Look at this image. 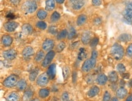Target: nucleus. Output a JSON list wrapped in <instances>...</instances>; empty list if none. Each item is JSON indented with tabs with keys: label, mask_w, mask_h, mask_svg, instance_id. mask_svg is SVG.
Here are the masks:
<instances>
[{
	"label": "nucleus",
	"mask_w": 132,
	"mask_h": 101,
	"mask_svg": "<svg viewBox=\"0 0 132 101\" xmlns=\"http://www.w3.org/2000/svg\"><path fill=\"white\" fill-rule=\"evenodd\" d=\"M92 39V33L89 31H85L82 33L81 37V41L84 45H87L90 43Z\"/></svg>",
	"instance_id": "obj_12"
},
{
	"label": "nucleus",
	"mask_w": 132,
	"mask_h": 101,
	"mask_svg": "<svg viewBox=\"0 0 132 101\" xmlns=\"http://www.w3.org/2000/svg\"><path fill=\"white\" fill-rule=\"evenodd\" d=\"M100 92V89L99 87L96 85H94L91 87V88L89 89L88 92L87 93V95L89 97H93L96 96H97Z\"/></svg>",
	"instance_id": "obj_17"
},
{
	"label": "nucleus",
	"mask_w": 132,
	"mask_h": 101,
	"mask_svg": "<svg viewBox=\"0 0 132 101\" xmlns=\"http://www.w3.org/2000/svg\"><path fill=\"white\" fill-rule=\"evenodd\" d=\"M1 43L5 47H9L13 43V38L10 35H4L1 38Z\"/></svg>",
	"instance_id": "obj_14"
},
{
	"label": "nucleus",
	"mask_w": 132,
	"mask_h": 101,
	"mask_svg": "<svg viewBox=\"0 0 132 101\" xmlns=\"http://www.w3.org/2000/svg\"><path fill=\"white\" fill-rule=\"evenodd\" d=\"M72 82H73V83H76V80H77V72L75 71L72 72Z\"/></svg>",
	"instance_id": "obj_44"
},
{
	"label": "nucleus",
	"mask_w": 132,
	"mask_h": 101,
	"mask_svg": "<svg viewBox=\"0 0 132 101\" xmlns=\"http://www.w3.org/2000/svg\"><path fill=\"white\" fill-rule=\"evenodd\" d=\"M48 16V12L46 11L43 9H40L39 11H37V16L38 17V19L43 20L45 19Z\"/></svg>",
	"instance_id": "obj_26"
},
{
	"label": "nucleus",
	"mask_w": 132,
	"mask_h": 101,
	"mask_svg": "<svg viewBox=\"0 0 132 101\" xmlns=\"http://www.w3.org/2000/svg\"><path fill=\"white\" fill-rule=\"evenodd\" d=\"M55 1H56L57 3H58V4H62V3H64L65 0H55Z\"/></svg>",
	"instance_id": "obj_51"
},
{
	"label": "nucleus",
	"mask_w": 132,
	"mask_h": 101,
	"mask_svg": "<svg viewBox=\"0 0 132 101\" xmlns=\"http://www.w3.org/2000/svg\"><path fill=\"white\" fill-rule=\"evenodd\" d=\"M98 43H99V38L97 37H94L91 39L90 43H89V45L91 48H94L97 46Z\"/></svg>",
	"instance_id": "obj_37"
},
{
	"label": "nucleus",
	"mask_w": 132,
	"mask_h": 101,
	"mask_svg": "<svg viewBox=\"0 0 132 101\" xmlns=\"http://www.w3.org/2000/svg\"><path fill=\"white\" fill-rule=\"evenodd\" d=\"M60 18V15L59 14L58 12L55 11L52 13V14L51 15L50 18V21L51 23H56L57 21H58Z\"/></svg>",
	"instance_id": "obj_29"
},
{
	"label": "nucleus",
	"mask_w": 132,
	"mask_h": 101,
	"mask_svg": "<svg viewBox=\"0 0 132 101\" xmlns=\"http://www.w3.org/2000/svg\"><path fill=\"white\" fill-rule=\"evenodd\" d=\"M69 95L68 92H64L62 95V101H67L69 100Z\"/></svg>",
	"instance_id": "obj_41"
},
{
	"label": "nucleus",
	"mask_w": 132,
	"mask_h": 101,
	"mask_svg": "<svg viewBox=\"0 0 132 101\" xmlns=\"http://www.w3.org/2000/svg\"><path fill=\"white\" fill-rule=\"evenodd\" d=\"M116 69H117L118 72L121 74H123L126 71V68L125 65L123 64H118L117 67H116Z\"/></svg>",
	"instance_id": "obj_34"
},
{
	"label": "nucleus",
	"mask_w": 132,
	"mask_h": 101,
	"mask_svg": "<svg viewBox=\"0 0 132 101\" xmlns=\"http://www.w3.org/2000/svg\"><path fill=\"white\" fill-rule=\"evenodd\" d=\"M33 95H34L33 91L30 88H28L25 91L24 93V99H26V100H28V99H31Z\"/></svg>",
	"instance_id": "obj_31"
},
{
	"label": "nucleus",
	"mask_w": 132,
	"mask_h": 101,
	"mask_svg": "<svg viewBox=\"0 0 132 101\" xmlns=\"http://www.w3.org/2000/svg\"><path fill=\"white\" fill-rule=\"evenodd\" d=\"M102 18L100 17H97L94 18V19L93 20V23H94V24L96 25V26H99L100 24H102Z\"/></svg>",
	"instance_id": "obj_40"
},
{
	"label": "nucleus",
	"mask_w": 132,
	"mask_h": 101,
	"mask_svg": "<svg viewBox=\"0 0 132 101\" xmlns=\"http://www.w3.org/2000/svg\"><path fill=\"white\" fill-rule=\"evenodd\" d=\"M108 80V77L104 73L99 74L96 78V82L99 85H104Z\"/></svg>",
	"instance_id": "obj_16"
},
{
	"label": "nucleus",
	"mask_w": 132,
	"mask_h": 101,
	"mask_svg": "<svg viewBox=\"0 0 132 101\" xmlns=\"http://www.w3.org/2000/svg\"><path fill=\"white\" fill-rule=\"evenodd\" d=\"M54 47V41L53 39H46L45 41L43 42V44H42V48L43 50L46 52H50L52 50V48Z\"/></svg>",
	"instance_id": "obj_11"
},
{
	"label": "nucleus",
	"mask_w": 132,
	"mask_h": 101,
	"mask_svg": "<svg viewBox=\"0 0 132 101\" xmlns=\"http://www.w3.org/2000/svg\"><path fill=\"white\" fill-rule=\"evenodd\" d=\"M56 28L54 27V26H51L50 28H49V32L50 33H52V34H54V33H56Z\"/></svg>",
	"instance_id": "obj_45"
},
{
	"label": "nucleus",
	"mask_w": 132,
	"mask_h": 101,
	"mask_svg": "<svg viewBox=\"0 0 132 101\" xmlns=\"http://www.w3.org/2000/svg\"><path fill=\"white\" fill-rule=\"evenodd\" d=\"M29 101H40V100L37 98H34V99H31Z\"/></svg>",
	"instance_id": "obj_54"
},
{
	"label": "nucleus",
	"mask_w": 132,
	"mask_h": 101,
	"mask_svg": "<svg viewBox=\"0 0 132 101\" xmlns=\"http://www.w3.org/2000/svg\"><path fill=\"white\" fill-rule=\"evenodd\" d=\"M55 0H46V1L45 9L48 12L53 11L55 8Z\"/></svg>",
	"instance_id": "obj_22"
},
{
	"label": "nucleus",
	"mask_w": 132,
	"mask_h": 101,
	"mask_svg": "<svg viewBox=\"0 0 132 101\" xmlns=\"http://www.w3.org/2000/svg\"><path fill=\"white\" fill-rule=\"evenodd\" d=\"M19 24L16 22L15 21H9L7 22L4 25V28L6 32L9 33H11L14 32L16 28L18 27Z\"/></svg>",
	"instance_id": "obj_8"
},
{
	"label": "nucleus",
	"mask_w": 132,
	"mask_h": 101,
	"mask_svg": "<svg viewBox=\"0 0 132 101\" xmlns=\"http://www.w3.org/2000/svg\"><path fill=\"white\" fill-rule=\"evenodd\" d=\"M16 88L19 91H24L27 88V82L24 79L18 80L16 85Z\"/></svg>",
	"instance_id": "obj_20"
},
{
	"label": "nucleus",
	"mask_w": 132,
	"mask_h": 101,
	"mask_svg": "<svg viewBox=\"0 0 132 101\" xmlns=\"http://www.w3.org/2000/svg\"><path fill=\"white\" fill-rule=\"evenodd\" d=\"M21 0H11V3L13 5H17L19 4Z\"/></svg>",
	"instance_id": "obj_46"
},
{
	"label": "nucleus",
	"mask_w": 132,
	"mask_h": 101,
	"mask_svg": "<svg viewBox=\"0 0 132 101\" xmlns=\"http://www.w3.org/2000/svg\"><path fill=\"white\" fill-rule=\"evenodd\" d=\"M76 30L74 29L73 27H71L70 28V30H69V32L68 33V38L69 39H72L74 38L76 36Z\"/></svg>",
	"instance_id": "obj_35"
},
{
	"label": "nucleus",
	"mask_w": 132,
	"mask_h": 101,
	"mask_svg": "<svg viewBox=\"0 0 132 101\" xmlns=\"http://www.w3.org/2000/svg\"><path fill=\"white\" fill-rule=\"evenodd\" d=\"M50 77L46 73H43L38 76L36 79V83L40 87H45L48 84Z\"/></svg>",
	"instance_id": "obj_6"
},
{
	"label": "nucleus",
	"mask_w": 132,
	"mask_h": 101,
	"mask_svg": "<svg viewBox=\"0 0 132 101\" xmlns=\"http://www.w3.org/2000/svg\"><path fill=\"white\" fill-rule=\"evenodd\" d=\"M7 101H19L20 96L16 92H12L6 97Z\"/></svg>",
	"instance_id": "obj_21"
},
{
	"label": "nucleus",
	"mask_w": 132,
	"mask_h": 101,
	"mask_svg": "<svg viewBox=\"0 0 132 101\" xmlns=\"http://www.w3.org/2000/svg\"><path fill=\"white\" fill-rule=\"evenodd\" d=\"M69 75V69L67 68H65L63 69V76H64V78H65V79H66V78H67V77Z\"/></svg>",
	"instance_id": "obj_43"
},
{
	"label": "nucleus",
	"mask_w": 132,
	"mask_h": 101,
	"mask_svg": "<svg viewBox=\"0 0 132 101\" xmlns=\"http://www.w3.org/2000/svg\"><path fill=\"white\" fill-rule=\"evenodd\" d=\"M108 80L111 83L114 84L118 81V75L117 72L115 71H112L109 73L108 77Z\"/></svg>",
	"instance_id": "obj_23"
},
{
	"label": "nucleus",
	"mask_w": 132,
	"mask_h": 101,
	"mask_svg": "<svg viewBox=\"0 0 132 101\" xmlns=\"http://www.w3.org/2000/svg\"><path fill=\"white\" fill-rule=\"evenodd\" d=\"M125 50L121 45L118 43H115L113 45L111 49V54L115 59L121 60L124 56Z\"/></svg>",
	"instance_id": "obj_2"
},
{
	"label": "nucleus",
	"mask_w": 132,
	"mask_h": 101,
	"mask_svg": "<svg viewBox=\"0 0 132 101\" xmlns=\"http://www.w3.org/2000/svg\"><path fill=\"white\" fill-rule=\"evenodd\" d=\"M128 87H132V79L129 80V82H128Z\"/></svg>",
	"instance_id": "obj_53"
},
{
	"label": "nucleus",
	"mask_w": 132,
	"mask_h": 101,
	"mask_svg": "<svg viewBox=\"0 0 132 101\" xmlns=\"http://www.w3.org/2000/svg\"><path fill=\"white\" fill-rule=\"evenodd\" d=\"M98 56V53L96 50H93L91 52V58L88 59L84 61L82 67V70L84 72L88 73L90 72L92 69L95 67L96 65V61Z\"/></svg>",
	"instance_id": "obj_1"
},
{
	"label": "nucleus",
	"mask_w": 132,
	"mask_h": 101,
	"mask_svg": "<svg viewBox=\"0 0 132 101\" xmlns=\"http://www.w3.org/2000/svg\"><path fill=\"white\" fill-rule=\"evenodd\" d=\"M111 100V95L108 91H106L104 93V96H103L102 101H110Z\"/></svg>",
	"instance_id": "obj_39"
},
{
	"label": "nucleus",
	"mask_w": 132,
	"mask_h": 101,
	"mask_svg": "<svg viewBox=\"0 0 132 101\" xmlns=\"http://www.w3.org/2000/svg\"><path fill=\"white\" fill-rule=\"evenodd\" d=\"M126 55L128 58H132V43L128 45L126 49Z\"/></svg>",
	"instance_id": "obj_38"
},
{
	"label": "nucleus",
	"mask_w": 132,
	"mask_h": 101,
	"mask_svg": "<svg viewBox=\"0 0 132 101\" xmlns=\"http://www.w3.org/2000/svg\"><path fill=\"white\" fill-rule=\"evenodd\" d=\"M126 9L132 10V1H131V2H130L129 3H128L127 5L126 6Z\"/></svg>",
	"instance_id": "obj_47"
},
{
	"label": "nucleus",
	"mask_w": 132,
	"mask_h": 101,
	"mask_svg": "<svg viewBox=\"0 0 132 101\" xmlns=\"http://www.w3.org/2000/svg\"><path fill=\"white\" fill-rule=\"evenodd\" d=\"M87 50H85V48H81L79 51V53L78 54V56H77V59L79 60H83L87 58Z\"/></svg>",
	"instance_id": "obj_27"
},
{
	"label": "nucleus",
	"mask_w": 132,
	"mask_h": 101,
	"mask_svg": "<svg viewBox=\"0 0 132 101\" xmlns=\"http://www.w3.org/2000/svg\"><path fill=\"white\" fill-rule=\"evenodd\" d=\"M34 50L30 46H26L22 52V55L24 59H29L34 55Z\"/></svg>",
	"instance_id": "obj_9"
},
{
	"label": "nucleus",
	"mask_w": 132,
	"mask_h": 101,
	"mask_svg": "<svg viewBox=\"0 0 132 101\" xmlns=\"http://www.w3.org/2000/svg\"><path fill=\"white\" fill-rule=\"evenodd\" d=\"M126 101H132V94L127 97Z\"/></svg>",
	"instance_id": "obj_50"
},
{
	"label": "nucleus",
	"mask_w": 132,
	"mask_h": 101,
	"mask_svg": "<svg viewBox=\"0 0 132 101\" xmlns=\"http://www.w3.org/2000/svg\"><path fill=\"white\" fill-rule=\"evenodd\" d=\"M17 53H16V50L13 49H10L4 51L3 53V56L4 59H6L7 60H12L16 58Z\"/></svg>",
	"instance_id": "obj_10"
},
{
	"label": "nucleus",
	"mask_w": 132,
	"mask_h": 101,
	"mask_svg": "<svg viewBox=\"0 0 132 101\" xmlns=\"http://www.w3.org/2000/svg\"><path fill=\"white\" fill-rule=\"evenodd\" d=\"M50 94V91L48 88H42L38 92V96L41 98H46L49 96Z\"/></svg>",
	"instance_id": "obj_25"
},
{
	"label": "nucleus",
	"mask_w": 132,
	"mask_h": 101,
	"mask_svg": "<svg viewBox=\"0 0 132 101\" xmlns=\"http://www.w3.org/2000/svg\"><path fill=\"white\" fill-rule=\"evenodd\" d=\"M46 73L50 77V79L53 80L55 78V75H56V65L55 64H52L48 67Z\"/></svg>",
	"instance_id": "obj_13"
},
{
	"label": "nucleus",
	"mask_w": 132,
	"mask_h": 101,
	"mask_svg": "<svg viewBox=\"0 0 132 101\" xmlns=\"http://www.w3.org/2000/svg\"><path fill=\"white\" fill-rule=\"evenodd\" d=\"M22 32L26 35H31L33 33V28L31 25L29 24H25L21 27Z\"/></svg>",
	"instance_id": "obj_19"
},
{
	"label": "nucleus",
	"mask_w": 132,
	"mask_h": 101,
	"mask_svg": "<svg viewBox=\"0 0 132 101\" xmlns=\"http://www.w3.org/2000/svg\"><path fill=\"white\" fill-rule=\"evenodd\" d=\"M23 9L27 13H31L36 11L37 9V4L35 1L32 0H28L23 6Z\"/></svg>",
	"instance_id": "obj_4"
},
{
	"label": "nucleus",
	"mask_w": 132,
	"mask_h": 101,
	"mask_svg": "<svg viewBox=\"0 0 132 101\" xmlns=\"http://www.w3.org/2000/svg\"><path fill=\"white\" fill-rule=\"evenodd\" d=\"M66 47V44L65 43L63 42H60V43H59L56 46V51L57 52H61L63 50L64 48H65Z\"/></svg>",
	"instance_id": "obj_36"
},
{
	"label": "nucleus",
	"mask_w": 132,
	"mask_h": 101,
	"mask_svg": "<svg viewBox=\"0 0 132 101\" xmlns=\"http://www.w3.org/2000/svg\"><path fill=\"white\" fill-rule=\"evenodd\" d=\"M118 40L123 43H127L132 40V36L128 33H122L118 37Z\"/></svg>",
	"instance_id": "obj_18"
},
{
	"label": "nucleus",
	"mask_w": 132,
	"mask_h": 101,
	"mask_svg": "<svg viewBox=\"0 0 132 101\" xmlns=\"http://www.w3.org/2000/svg\"><path fill=\"white\" fill-rule=\"evenodd\" d=\"M87 21V16L85 15L82 14L80 15L77 18V21H76V23L78 26H82L83 25L86 23Z\"/></svg>",
	"instance_id": "obj_24"
},
{
	"label": "nucleus",
	"mask_w": 132,
	"mask_h": 101,
	"mask_svg": "<svg viewBox=\"0 0 132 101\" xmlns=\"http://www.w3.org/2000/svg\"><path fill=\"white\" fill-rule=\"evenodd\" d=\"M101 4H102L101 0H92V4L94 6H99Z\"/></svg>",
	"instance_id": "obj_42"
},
{
	"label": "nucleus",
	"mask_w": 132,
	"mask_h": 101,
	"mask_svg": "<svg viewBox=\"0 0 132 101\" xmlns=\"http://www.w3.org/2000/svg\"><path fill=\"white\" fill-rule=\"evenodd\" d=\"M38 74V71L37 69H34L32 71L30 72L29 76V79L30 80V81L34 82L36 80V78L37 77V75Z\"/></svg>",
	"instance_id": "obj_30"
},
{
	"label": "nucleus",
	"mask_w": 132,
	"mask_h": 101,
	"mask_svg": "<svg viewBox=\"0 0 132 101\" xmlns=\"http://www.w3.org/2000/svg\"><path fill=\"white\" fill-rule=\"evenodd\" d=\"M18 76L15 75H11L7 77L3 82V85L6 88H12L16 85L18 82Z\"/></svg>",
	"instance_id": "obj_3"
},
{
	"label": "nucleus",
	"mask_w": 132,
	"mask_h": 101,
	"mask_svg": "<svg viewBox=\"0 0 132 101\" xmlns=\"http://www.w3.org/2000/svg\"><path fill=\"white\" fill-rule=\"evenodd\" d=\"M122 77L123 79H127L129 78L130 77V74L129 73H125V74H123L122 75Z\"/></svg>",
	"instance_id": "obj_48"
},
{
	"label": "nucleus",
	"mask_w": 132,
	"mask_h": 101,
	"mask_svg": "<svg viewBox=\"0 0 132 101\" xmlns=\"http://www.w3.org/2000/svg\"><path fill=\"white\" fill-rule=\"evenodd\" d=\"M55 55V52L54 50H51V51L48 52L46 55L45 56V58L43 59V61H42V66L44 68L49 67L50 65V64L51 63L52 60H53Z\"/></svg>",
	"instance_id": "obj_5"
},
{
	"label": "nucleus",
	"mask_w": 132,
	"mask_h": 101,
	"mask_svg": "<svg viewBox=\"0 0 132 101\" xmlns=\"http://www.w3.org/2000/svg\"><path fill=\"white\" fill-rule=\"evenodd\" d=\"M67 35H68L67 30L66 29L62 30H61L60 32L58 33L57 38L59 40L63 39H65L66 37L67 36Z\"/></svg>",
	"instance_id": "obj_32"
},
{
	"label": "nucleus",
	"mask_w": 132,
	"mask_h": 101,
	"mask_svg": "<svg viewBox=\"0 0 132 101\" xmlns=\"http://www.w3.org/2000/svg\"><path fill=\"white\" fill-rule=\"evenodd\" d=\"M45 53L42 50H40L38 52H37L36 55L35 56L34 60L36 63H40L42 61V60H43V58H45Z\"/></svg>",
	"instance_id": "obj_28"
},
{
	"label": "nucleus",
	"mask_w": 132,
	"mask_h": 101,
	"mask_svg": "<svg viewBox=\"0 0 132 101\" xmlns=\"http://www.w3.org/2000/svg\"><path fill=\"white\" fill-rule=\"evenodd\" d=\"M35 26H36L37 28L42 30H45L46 28H47V24L45 22H44L43 21H38L36 23V25H35Z\"/></svg>",
	"instance_id": "obj_33"
},
{
	"label": "nucleus",
	"mask_w": 132,
	"mask_h": 101,
	"mask_svg": "<svg viewBox=\"0 0 132 101\" xmlns=\"http://www.w3.org/2000/svg\"><path fill=\"white\" fill-rule=\"evenodd\" d=\"M125 84H126V82H125L123 79H121V81H120V85H121V87H124Z\"/></svg>",
	"instance_id": "obj_49"
},
{
	"label": "nucleus",
	"mask_w": 132,
	"mask_h": 101,
	"mask_svg": "<svg viewBox=\"0 0 132 101\" xmlns=\"http://www.w3.org/2000/svg\"><path fill=\"white\" fill-rule=\"evenodd\" d=\"M85 0H69V4L72 9L79 11L85 5Z\"/></svg>",
	"instance_id": "obj_7"
},
{
	"label": "nucleus",
	"mask_w": 132,
	"mask_h": 101,
	"mask_svg": "<svg viewBox=\"0 0 132 101\" xmlns=\"http://www.w3.org/2000/svg\"><path fill=\"white\" fill-rule=\"evenodd\" d=\"M67 101H73L72 100H70V99H69V100H68Z\"/></svg>",
	"instance_id": "obj_55"
},
{
	"label": "nucleus",
	"mask_w": 132,
	"mask_h": 101,
	"mask_svg": "<svg viewBox=\"0 0 132 101\" xmlns=\"http://www.w3.org/2000/svg\"><path fill=\"white\" fill-rule=\"evenodd\" d=\"M128 94V92L124 87H120L116 91V97L118 99H122L127 96Z\"/></svg>",
	"instance_id": "obj_15"
},
{
	"label": "nucleus",
	"mask_w": 132,
	"mask_h": 101,
	"mask_svg": "<svg viewBox=\"0 0 132 101\" xmlns=\"http://www.w3.org/2000/svg\"><path fill=\"white\" fill-rule=\"evenodd\" d=\"M110 101H119V100H118V98L117 97H113L111 98Z\"/></svg>",
	"instance_id": "obj_52"
}]
</instances>
